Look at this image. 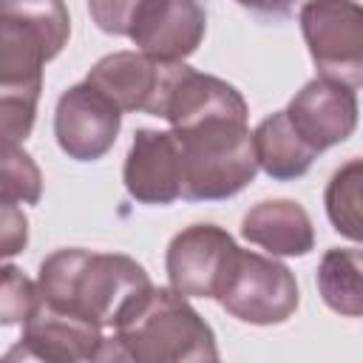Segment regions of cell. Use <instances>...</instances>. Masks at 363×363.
<instances>
[{
    "mask_svg": "<svg viewBox=\"0 0 363 363\" xmlns=\"http://www.w3.org/2000/svg\"><path fill=\"white\" fill-rule=\"evenodd\" d=\"M71 34L68 9L57 0L6 3L0 9V128L3 145H20L37 116L43 68Z\"/></svg>",
    "mask_w": 363,
    "mask_h": 363,
    "instance_id": "cell-1",
    "label": "cell"
},
{
    "mask_svg": "<svg viewBox=\"0 0 363 363\" xmlns=\"http://www.w3.org/2000/svg\"><path fill=\"white\" fill-rule=\"evenodd\" d=\"M37 286L54 306L71 309L105 329L119 326L125 312L153 284L130 255L65 247L43 258Z\"/></svg>",
    "mask_w": 363,
    "mask_h": 363,
    "instance_id": "cell-2",
    "label": "cell"
},
{
    "mask_svg": "<svg viewBox=\"0 0 363 363\" xmlns=\"http://www.w3.org/2000/svg\"><path fill=\"white\" fill-rule=\"evenodd\" d=\"M173 133L182 147V199L187 201L230 199L261 170L247 119H204Z\"/></svg>",
    "mask_w": 363,
    "mask_h": 363,
    "instance_id": "cell-3",
    "label": "cell"
},
{
    "mask_svg": "<svg viewBox=\"0 0 363 363\" xmlns=\"http://www.w3.org/2000/svg\"><path fill=\"white\" fill-rule=\"evenodd\" d=\"M116 335L139 363H218L210 323L170 286H150L125 312Z\"/></svg>",
    "mask_w": 363,
    "mask_h": 363,
    "instance_id": "cell-4",
    "label": "cell"
},
{
    "mask_svg": "<svg viewBox=\"0 0 363 363\" xmlns=\"http://www.w3.org/2000/svg\"><path fill=\"white\" fill-rule=\"evenodd\" d=\"M88 14L102 31L128 37L136 51L162 62H184L207 28V14L193 0H105L88 3Z\"/></svg>",
    "mask_w": 363,
    "mask_h": 363,
    "instance_id": "cell-5",
    "label": "cell"
},
{
    "mask_svg": "<svg viewBox=\"0 0 363 363\" xmlns=\"http://www.w3.org/2000/svg\"><path fill=\"white\" fill-rule=\"evenodd\" d=\"M216 301L244 323L275 326L295 315L301 292L286 264L272 255L238 250Z\"/></svg>",
    "mask_w": 363,
    "mask_h": 363,
    "instance_id": "cell-6",
    "label": "cell"
},
{
    "mask_svg": "<svg viewBox=\"0 0 363 363\" xmlns=\"http://www.w3.org/2000/svg\"><path fill=\"white\" fill-rule=\"evenodd\" d=\"M301 34L323 79L346 88L363 85V6L318 0L301 6Z\"/></svg>",
    "mask_w": 363,
    "mask_h": 363,
    "instance_id": "cell-7",
    "label": "cell"
},
{
    "mask_svg": "<svg viewBox=\"0 0 363 363\" xmlns=\"http://www.w3.org/2000/svg\"><path fill=\"white\" fill-rule=\"evenodd\" d=\"M187 68V62H162L142 51H113L91 65L85 82L122 113L142 111L164 119L167 102Z\"/></svg>",
    "mask_w": 363,
    "mask_h": 363,
    "instance_id": "cell-8",
    "label": "cell"
},
{
    "mask_svg": "<svg viewBox=\"0 0 363 363\" xmlns=\"http://www.w3.org/2000/svg\"><path fill=\"white\" fill-rule=\"evenodd\" d=\"M235 238L216 224H190L176 233L164 252L170 289L182 298H218L238 255Z\"/></svg>",
    "mask_w": 363,
    "mask_h": 363,
    "instance_id": "cell-9",
    "label": "cell"
},
{
    "mask_svg": "<svg viewBox=\"0 0 363 363\" xmlns=\"http://www.w3.org/2000/svg\"><path fill=\"white\" fill-rule=\"evenodd\" d=\"M122 128V111L88 82L60 94L54 108V136L60 150L74 162L102 159Z\"/></svg>",
    "mask_w": 363,
    "mask_h": 363,
    "instance_id": "cell-10",
    "label": "cell"
},
{
    "mask_svg": "<svg viewBox=\"0 0 363 363\" xmlns=\"http://www.w3.org/2000/svg\"><path fill=\"white\" fill-rule=\"evenodd\" d=\"M122 182L139 204L164 207L182 199V147L176 133L139 128L125 156Z\"/></svg>",
    "mask_w": 363,
    "mask_h": 363,
    "instance_id": "cell-11",
    "label": "cell"
},
{
    "mask_svg": "<svg viewBox=\"0 0 363 363\" xmlns=\"http://www.w3.org/2000/svg\"><path fill=\"white\" fill-rule=\"evenodd\" d=\"M292 128L312 150L346 142L357 128V96L352 88L315 77L284 108Z\"/></svg>",
    "mask_w": 363,
    "mask_h": 363,
    "instance_id": "cell-12",
    "label": "cell"
},
{
    "mask_svg": "<svg viewBox=\"0 0 363 363\" xmlns=\"http://www.w3.org/2000/svg\"><path fill=\"white\" fill-rule=\"evenodd\" d=\"M20 340L65 363H91L94 352L102 343V326L71 309L54 306L40 292V303L31 312V318L23 323Z\"/></svg>",
    "mask_w": 363,
    "mask_h": 363,
    "instance_id": "cell-13",
    "label": "cell"
},
{
    "mask_svg": "<svg viewBox=\"0 0 363 363\" xmlns=\"http://www.w3.org/2000/svg\"><path fill=\"white\" fill-rule=\"evenodd\" d=\"M241 235L275 255H306L315 247L312 218L292 199H267L252 204L241 218Z\"/></svg>",
    "mask_w": 363,
    "mask_h": 363,
    "instance_id": "cell-14",
    "label": "cell"
},
{
    "mask_svg": "<svg viewBox=\"0 0 363 363\" xmlns=\"http://www.w3.org/2000/svg\"><path fill=\"white\" fill-rule=\"evenodd\" d=\"M221 116L247 119V102H244L241 91L221 77L187 68L167 102V111H164L170 130H182V128L199 125L204 119H221Z\"/></svg>",
    "mask_w": 363,
    "mask_h": 363,
    "instance_id": "cell-15",
    "label": "cell"
},
{
    "mask_svg": "<svg viewBox=\"0 0 363 363\" xmlns=\"http://www.w3.org/2000/svg\"><path fill=\"white\" fill-rule=\"evenodd\" d=\"M252 139H255L258 167L275 182L301 179L318 156V150H312L301 139V133L292 128L286 111H275L264 116L252 130Z\"/></svg>",
    "mask_w": 363,
    "mask_h": 363,
    "instance_id": "cell-16",
    "label": "cell"
},
{
    "mask_svg": "<svg viewBox=\"0 0 363 363\" xmlns=\"http://www.w3.org/2000/svg\"><path fill=\"white\" fill-rule=\"evenodd\" d=\"M318 292L332 312L363 318V250H326L318 264Z\"/></svg>",
    "mask_w": 363,
    "mask_h": 363,
    "instance_id": "cell-17",
    "label": "cell"
},
{
    "mask_svg": "<svg viewBox=\"0 0 363 363\" xmlns=\"http://www.w3.org/2000/svg\"><path fill=\"white\" fill-rule=\"evenodd\" d=\"M323 207L335 233L363 244V156L349 159L329 176Z\"/></svg>",
    "mask_w": 363,
    "mask_h": 363,
    "instance_id": "cell-18",
    "label": "cell"
},
{
    "mask_svg": "<svg viewBox=\"0 0 363 363\" xmlns=\"http://www.w3.org/2000/svg\"><path fill=\"white\" fill-rule=\"evenodd\" d=\"M40 196H43V176H40L37 162L23 150V145H3L0 201L37 204Z\"/></svg>",
    "mask_w": 363,
    "mask_h": 363,
    "instance_id": "cell-19",
    "label": "cell"
},
{
    "mask_svg": "<svg viewBox=\"0 0 363 363\" xmlns=\"http://www.w3.org/2000/svg\"><path fill=\"white\" fill-rule=\"evenodd\" d=\"M40 303V286L26 278L14 264L3 267V284H0V323H26L31 312Z\"/></svg>",
    "mask_w": 363,
    "mask_h": 363,
    "instance_id": "cell-20",
    "label": "cell"
},
{
    "mask_svg": "<svg viewBox=\"0 0 363 363\" xmlns=\"http://www.w3.org/2000/svg\"><path fill=\"white\" fill-rule=\"evenodd\" d=\"M0 252L6 258L17 255L28 241V218L17 204L0 201Z\"/></svg>",
    "mask_w": 363,
    "mask_h": 363,
    "instance_id": "cell-21",
    "label": "cell"
},
{
    "mask_svg": "<svg viewBox=\"0 0 363 363\" xmlns=\"http://www.w3.org/2000/svg\"><path fill=\"white\" fill-rule=\"evenodd\" d=\"M91 363H139V357L130 352V346L122 340V335H111V337H102Z\"/></svg>",
    "mask_w": 363,
    "mask_h": 363,
    "instance_id": "cell-22",
    "label": "cell"
},
{
    "mask_svg": "<svg viewBox=\"0 0 363 363\" xmlns=\"http://www.w3.org/2000/svg\"><path fill=\"white\" fill-rule=\"evenodd\" d=\"M3 363H65V360H57L40 349H34L31 343L26 340H17L6 354H3Z\"/></svg>",
    "mask_w": 363,
    "mask_h": 363,
    "instance_id": "cell-23",
    "label": "cell"
}]
</instances>
